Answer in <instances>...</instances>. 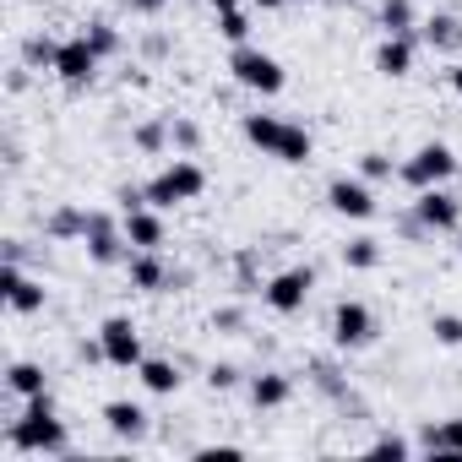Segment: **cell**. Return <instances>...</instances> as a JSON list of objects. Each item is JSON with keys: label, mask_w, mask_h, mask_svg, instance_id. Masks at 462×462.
I'll list each match as a JSON object with an SVG mask.
<instances>
[{"label": "cell", "mask_w": 462, "mask_h": 462, "mask_svg": "<svg viewBox=\"0 0 462 462\" xmlns=\"http://www.w3.org/2000/svg\"><path fill=\"white\" fill-rule=\"evenodd\" d=\"M6 446L17 457H71V424L55 408V392L17 402V413L6 419Z\"/></svg>", "instance_id": "obj_1"}, {"label": "cell", "mask_w": 462, "mask_h": 462, "mask_svg": "<svg viewBox=\"0 0 462 462\" xmlns=\"http://www.w3.org/2000/svg\"><path fill=\"white\" fill-rule=\"evenodd\" d=\"M240 136H245L256 152H267V158H278V163H289V169H305V163L316 158V136H310L300 120H283V115H267V109L240 115Z\"/></svg>", "instance_id": "obj_2"}, {"label": "cell", "mask_w": 462, "mask_h": 462, "mask_svg": "<svg viewBox=\"0 0 462 462\" xmlns=\"http://www.w3.org/2000/svg\"><path fill=\"white\" fill-rule=\"evenodd\" d=\"M228 77H235L245 93H256V98H278V93L289 88V71H283V60H278V55H267L256 39L228 50Z\"/></svg>", "instance_id": "obj_3"}, {"label": "cell", "mask_w": 462, "mask_h": 462, "mask_svg": "<svg viewBox=\"0 0 462 462\" xmlns=\"http://www.w3.org/2000/svg\"><path fill=\"white\" fill-rule=\"evenodd\" d=\"M201 190H207V169L196 163V158H174V163H163L152 180H147V201L152 207H185V201H201Z\"/></svg>", "instance_id": "obj_4"}, {"label": "cell", "mask_w": 462, "mask_h": 462, "mask_svg": "<svg viewBox=\"0 0 462 462\" xmlns=\"http://www.w3.org/2000/svg\"><path fill=\"white\" fill-rule=\"evenodd\" d=\"M93 267H125L131 240H125V217L109 207H88V240H82Z\"/></svg>", "instance_id": "obj_5"}, {"label": "cell", "mask_w": 462, "mask_h": 462, "mask_svg": "<svg viewBox=\"0 0 462 462\" xmlns=\"http://www.w3.org/2000/svg\"><path fill=\"white\" fill-rule=\"evenodd\" d=\"M457 152L446 147V142H419L402 163H397V180L408 185V190H430V185H451L457 180Z\"/></svg>", "instance_id": "obj_6"}, {"label": "cell", "mask_w": 462, "mask_h": 462, "mask_svg": "<svg viewBox=\"0 0 462 462\" xmlns=\"http://www.w3.org/2000/svg\"><path fill=\"white\" fill-rule=\"evenodd\" d=\"M327 332H332V348L337 354H359V348H370L381 337V321H375V310L365 300H337Z\"/></svg>", "instance_id": "obj_7"}, {"label": "cell", "mask_w": 462, "mask_h": 462, "mask_svg": "<svg viewBox=\"0 0 462 462\" xmlns=\"http://www.w3.org/2000/svg\"><path fill=\"white\" fill-rule=\"evenodd\" d=\"M310 294H316V267H310V262H294V267H283V273L267 278L262 305H267L273 316H300V310L310 305Z\"/></svg>", "instance_id": "obj_8"}, {"label": "cell", "mask_w": 462, "mask_h": 462, "mask_svg": "<svg viewBox=\"0 0 462 462\" xmlns=\"http://www.w3.org/2000/svg\"><path fill=\"white\" fill-rule=\"evenodd\" d=\"M321 196H327V207H332L337 217H348V223H370V217L381 212V201H375V185H370L365 174H332Z\"/></svg>", "instance_id": "obj_9"}, {"label": "cell", "mask_w": 462, "mask_h": 462, "mask_svg": "<svg viewBox=\"0 0 462 462\" xmlns=\"http://www.w3.org/2000/svg\"><path fill=\"white\" fill-rule=\"evenodd\" d=\"M98 71H104V55H98L82 33L60 39V55H55V82H60V88L82 93V88H93V82H98Z\"/></svg>", "instance_id": "obj_10"}, {"label": "cell", "mask_w": 462, "mask_h": 462, "mask_svg": "<svg viewBox=\"0 0 462 462\" xmlns=\"http://www.w3.org/2000/svg\"><path fill=\"white\" fill-rule=\"evenodd\" d=\"M98 343H104V359L109 370H136L147 359V343H142V327L131 316H104L98 327Z\"/></svg>", "instance_id": "obj_11"}, {"label": "cell", "mask_w": 462, "mask_h": 462, "mask_svg": "<svg viewBox=\"0 0 462 462\" xmlns=\"http://www.w3.org/2000/svg\"><path fill=\"white\" fill-rule=\"evenodd\" d=\"M413 217L430 228V235H457L462 228V196L451 185H430V190H413Z\"/></svg>", "instance_id": "obj_12"}, {"label": "cell", "mask_w": 462, "mask_h": 462, "mask_svg": "<svg viewBox=\"0 0 462 462\" xmlns=\"http://www.w3.org/2000/svg\"><path fill=\"white\" fill-rule=\"evenodd\" d=\"M0 300H6L12 316H44L50 289H44V278H33V273H23V267L6 262V273H0Z\"/></svg>", "instance_id": "obj_13"}, {"label": "cell", "mask_w": 462, "mask_h": 462, "mask_svg": "<svg viewBox=\"0 0 462 462\" xmlns=\"http://www.w3.org/2000/svg\"><path fill=\"white\" fill-rule=\"evenodd\" d=\"M413 60H419V33H381V44H375V55H370L375 77H386V82L413 77Z\"/></svg>", "instance_id": "obj_14"}, {"label": "cell", "mask_w": 462, "mask_h": 462, "mask_svg": "<svg viewBox=\"0 0 462 462\" xmlns=\"http://www.w3.org/2000/svg\"><path fill=\"white\" fill-rule=\"evenodd\" d=\"M98 419H104V430H109L115 440H125V446H136V440L152 435V413H147L142 402H131V397H109V402L98 408Z\"/></svg>", "instance_id": "obj_15"}, {"label": "cell", "mask_w": 462, "mask_h": 462, "mask_svg": "<svg viewBox=\"0 0 462 462\" xmlns=\"http://www.w3.org/2000/svg\"><path fill=\"white\" fill-rule=\"evenodd\" d=\"M245 402H251L256 413L289 408V402H294V375H289V370H256V375H245Z\"/></svg>", "instance_id": "obj_16"}, {"label": "cell", "mask_w": 462, "mask_h": 462, "mask_svg": "<svg viewBox=\"0 0 462 462\" xmlns=\"http://www.w3.org/2000/svg\"><path fill=\"white\" fill-rule=\"evenodd\" d=\"M125 278H131L136 294H169L174 267L163 262V251H131V256H125Z\"/></svg>", "instance_id": "obj_17"}, {"label": "cell", "mask_w": 462, "mask_h": 462, "mask_svg": "<svg viewBox=\"0 0 462 462\" xmlns=\"http://www.w3.org/2000/svg\"><path fill=\"white\" fill-rule=\"evenodd\" d=\"M39 223H44V240H55V245L88 240V207H82V201H55Z\"/></svg>", "instance_id": "obj_18"}, {"label": "cell", "mask_w": 462, "mask_h": 462, "mask_svg": "<svg viewBox=\"0 0 462 462\" xmlns=\"http://www.w3.org/2000/svg\"><path fill=\"white\" fill-rule=\"evenodd\" d=\"M120 217H125V240H131V251H163V245H169L163 207H136V212H120Z\"/></svg>", "instance_id": "obj_19"}, {"label": "cell", "mask_w": 462, "mask_h": 462, "mask_svg": "<svg viewBox=\"0 0 462 462\" xmlns=\"http://www.w3.org/2000/svg\"><path fill=\"white\" fill-rule=\"evenodd\" d=\"M136 381H142V392H147V397H174V392L185 386V370H180V359L147 354V359L136 365Z\"/></svg>", "instance_id": "obj_20"}, {"label": "cell", "mask_w": 462, "mask_h": 462, "mask_svg": "<svg viewBox=\"0 0 462 462\" xmlns=\"http://www.w3.org/2000/svg\"><path fill=\"white\" fill-rule=\"evenodd\" d=\"M305 375H310V386H316V392H321V397H327L332 408H337V402H343V397L354 392L348 370H343V365H337L332 354H310V359H305Z\"/></svg>", "instance_id": "obj_21"}, {"label": "cell", "mask_w": 462, "mask_h": 462, "mask_svg": "<svg viewBox=\"0 0 462 462\" xmlns=\"http://www.w3.org/2000/svg\"><path fill=\"white\" fill-rule=\"evenodd\" d=\"M419 44H424L430 55H457V50H462V17H457V12H430V17L419 23Z\"/></svg>", "instance_id": "obj_22"}, {"label": "cell", "mask_w": 462, "mask_h": 462, "mask_svg": "<svg viewBox=\"0 0 462 462\" xmlns=\"http://www.w3.org/2000/svg\"><path fill=\"white\" fill-rule=\"evenodd\" d=\"M6 392H12L17 402H28V397H44V392H50V375H44V365H39V359H12V365H6Z\"/></svg>", "instance_id": "obj_23"}, {"label": "cell", "mask_w": 462, "mask_h": 462, "mask_svg": "<svg viewBox=\"0 0 462 462\" xmlns=\"http://www.w3.org/2000/svg\"><path fill=\"white\" fill-rule=\"evenodd\" d=\"M413 446L430 451V457H462V413L457 419H440V424H424Z\"/></svg>", "instance_id": "obj_24"}, {"label": "cell", "mask_w": 462, "mask_h": 462, "mask_svg": "<svg viewBox=\"0 0 462 462\" xmlns=\"http://www.w3.org/2000/svg\"><path fill=\"white\" fill-rule=\"evenodd\" d=\"M337 256H343V267H348V273H375V267L386 262V245H381L375 235H354V240H343V245H337Z\"/></svg>", "instance_id": "obj_25"}, {"label": "cell", "mask_w": 462, "mask_h": 462, "mask_svg": "<svg viewBox=\"0 0 462 462\" xmlns=\"http://www.w3.org/2000/svg\"><path fill=\"white\" fill-rule=\"evenodd\" d=\"M262 289H267V278H262V245H240L235 251V294L256 300Z\"/></svg>", "instance_id": "obj_26"}, {"label": "cell", "mask_w": 462, "mask_h": 462, "mask_svg": "<svg viewBox=\"0 0 462 462\" xmlns=\"http://www.w3.org/2000/svg\"><path fill=\"white\" fill-rule=\"evenodd\" d=\"M131 147L136 152H147V158H163L174 142H169V115H147V120H136L131 125Z\"/></svg>", "instance_id": "obj_27"}, {"label": "cell", "mask_w": 462, "mask_h": 462, "mask_svg": "<svg viewBox=\"0 0 462 462\" xmlns=\"http://www.w3.org/2000/svg\"><path fill=\"white\" fill-rule=\"evenodd\" d=\"M419 6H413V0H381V6H375V28L381 33H419Z\"/></svg>", "instance_id": "obj_28"}, {"label": "cell", "mask_w": 462, "mask_h": 462, "mask_svg": "<svg viewBox=\"0 0 462 462\" xmlns=\"http://www.w3.org/2000/svg\"><path fill=\"white\" fill-rule=\"evenodd\" d=\"M55 55H60V39L55 33H44V28L23 33V66L28 71H55Z\"/></svg>", "instance_id": "obj_29"}, {"label": "cell", "mask_w": 462, "mask_h": 462, "mask_svg": "<svg viewBox=\"0 0 462 462\" xmlns=\"http://www.w3.org/2000/svg\"><path fill=\"white\" fill-rule=\"evenodd\" d=\"M82 39L104 55V60H115V55H125V33L109 23V17H93V23H82Z\"/></svg>", "instance_id": "obj_30"}, {"label": "cell", "mask_w": 462, "mask_h": 462, "mask_svg": "<svg viewBox=\"0 0 462 462\" xmlns=\"http://www.w3.org/2000/svg\"><path fill=\"white\" fill-rule=\"evenodd\" d=\"M169 142H174V152L196 158V152H201V125H196L190 115H169Z\"/></svg>", "instance_id": "obj_31"}, {"label": "cell", "mask_w": 462, "mask_h": 462, "mask_svg": "<svg viewBox=\"0 0 462 462\" xmlns=\"http://www.w3.org/2000/svg\"><path fill=\"white\" fill-rule=\"evenodd\" d=\"M251 12L245 6H235V12H217V39H228V44H251Z\"/></svg>", "instance_id": "obj_32"}, {"label": "cell", "mask_w": 462, "mask_h": 462, "mask_svg": "<svg viewBox=\"0 0 462 462\" xmlns=\"http://www.w3.org/2000/svg\"><path fill=\"white\" fill-rule=\"evenodd\" d=\"M359 174H365L370 185H392V180H397V163H392V152L370 147V152H359Z\"/></svg>", "instance_id": "obj_33"}, {"label": "cell", "mask_w": 462, "mask_h": 462, "mask_svg": "<svg viewBox=\"0 0 462 462\" xmlns=\"http://www.w3.org/2000/svg\"><path fill=\"white\" fill-rule=\"evenodd\" d=\"M430 337H435V348H462V316L457 310H435L430 316Z\"/></svg>", "instance_id": "obj_34"}, {"label": "cell", "mask_w": 462, "mask_h": 462, "mask_svg": "<svg viewBox=\"0 0 462 462\" xmlns=\"http://www.w3.org/2000/svg\"><path fill=\"white\" fill-rule=\"evenodd\" d=\"M207 386H212V392H240V386H245V370H240L235 359H212V365H207Z\"/></svg>", "instance_id": "obj_35"}, {"label": "cell", "mask_w": 462, "mask_h": 462, "mask_svg": "<svg viewBox=\"0 0 462 462\" xmlns=\"http://www.w3.org/2000/svg\"><path fill=\"white\" fill-rule=\"evenodd\" d=\"M251 327V310L245 305H217L212 310V332H223V337H240Z\"/></svg>", "instance_id": "obj_36"}, {"label": "cell", "mask_w": 462, "mask_h": 462, "mask_svg": "<svg viewBox=\"0 0 462 462\" xmlns=\"http://www.w3.org/2000/svg\"><path fill=\"white\" fill-rule=\"evenodd\" d=\"M419 446L408 440V435H397V430H386V435H375L370 440V457H413Z\"/></svg>", "instance_id": "obj_37"}, {"label": "cell", "mask_w": 462, "mask_h": 462, "mask_svg": "<svg viewBox=\"0 0 462 462\" xmlns=\"http://www.w3.org/2000/svg\"><path fill=\"white\" fill-rule=\"evenodd\" d=\"M77 359H82V365H109V359H104V343H98V337H77Z\"/></svg>", "instance_id": "obj_38"}, {"label": "cell", "mask_w": 462, "mask_h": 462, "mask_svg": "<svg viewBox=\"0 0 462 462\" xmlns=\"http://www.w3.org/2000/svg\"><path fill=\"white\" fill-rule=\"evenodd\" d=\"M28 256H33V245L12 235V240H6V262H12V267H28Z\"/></svg>", "instance_id": "obj_39"}, {"label": "cell", "mask_w": 462, "mask_h": 462, "mask_svg": "<svg viewBox=\"0 0 462 462\" xmlns=\"http://www.w3.org/2000/svg\"><path fill=\"white\" fill-rule=\"evenodd\" d=\"M125 6L136 12V17H158V12H169L174 0H125Z\"/></svg>", "instance_id": "obj_40"}, {"label": "cell", "mask_w": 462, "mask_h": 462, "mask_svg": "<svg viewBox=\"0 0 462 462\" xmlns=\"http://www.w3.org/2000/svg\"><path fill=\"white\" fill-rule=\"evenodd\" d=\"M142 55H147V60H163V55H169V39H163V33H147V39H142Z\"/></svg>", "instance_id": "obj_41"}, {"label": "cell", "mask_w": 462, "mask_h": 462, "mask_svg": "<svg viewBox=\"0 0 462 462\" xmlns=\"http://www.w3.org/2000/svg\"><path fill=\"white\" fill-rule=\"evenodd\" d=\"M446 88L462 98V60H451V66H446Z\"/></svg>", "instance_id": "obj_42"}, {"label": "cell", "mask_w": 462, "mask_h": 462, "mask_svg": "<svg viewBox=\"0 0 462 462\" xmlns=\"http://www.w3.org/2000/svg\"><path fill=\"white\" fill-rule=\"evenodd\" d=\"M251 6H256V12H283L289 0H251Z\"/></svg>", "instance_id": "obj_43"}, {"label": "cell", "mask_w": 462, "mask_h": 462, "mask_svg": "<svg viewBox=\"0 0 462 462\" xmlns=\"http://www.w3.org/2000/svg\"><path fill=\"white\" fill-rule=\"evenodd\" d=\"M207 6H212V17H217V12H235L240 0H207Z\"/></svg>", "instance_id": "obj_44"}, {"label": "cell", "mask_w": 462, "mask_h": 462, "mask_svg": "<svg viewBox=\"0 0 462 462\" xmlns=\"http://www.w3.org/2000/svg\"><path fill=\"white\" fill-rule=\"evenodd\" d=\"M289 6H321V0H289Z\"/></svg>", "instance_id": "obj_45"}, {"label": "cell", "mask_w": 462, "mask_h": 462, "mask_svg": "<svg viewBox=\"0 0 462 462\" xmlns=\"http://www.w3.org/2000/svg\"><path fill=\"white\" fill-rule=\"evenodd\" d=\"M457 256H462V228H457Z\"/></svg>", "instance_id": "obj_46"}]
</instances>
